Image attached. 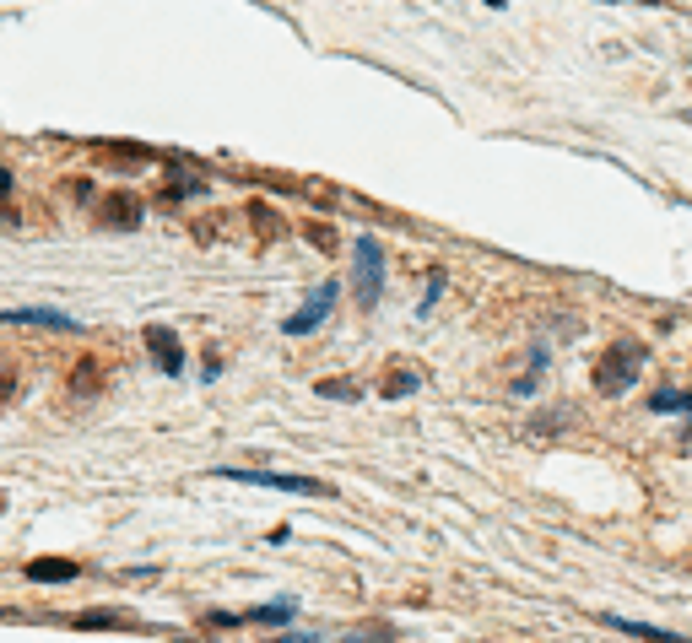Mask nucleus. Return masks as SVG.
Returning <instances> with one entry per match:
<instances>
[{"mask_svg":"<svg viewBox=\"0 0 692 643\" xmlns=\"http://www.w3.org/2000/svg\"><path fill=\"white\" fill-rule=\"evenodd\" d=\"M638 368H644V346H638V341H617L601 357V368H595V390H601V395H622L638 379Z\"/></svg>","mask_w":692,"mask_h":643,"instance_id":"f257e3e1","label":"nucleus"},{"mask_svg":"<svg viewBox=\"0 0 692 643\" xmlns=\"http://www.w3.org/2000/svg\"><path fill=\"white\" fill-rule=\"evenodd\" d=\"M222 481H244V487H271V492H298V498H325V481L314 476H282V471H249V465H217Z\"/></svg>","mask_w":692,"mask_h":643,"instance_id":"f03ea898","label":"nucleus"},{"mask_svg":"<svg viewBox=\"0 0 692 643\" xmlns=\"http://www.w3.org/2000/svg\"><path fill=\"white\" fill-rule=\"evenodd\" d=\"M352 292H357L363 308L379 303V292H384V249H379V238H357V249H352Z\"/></svg>","mask_w":692,"mask_h":643,"instance_id":"7ed1b4c3","label":"nucleus"},{"mask_svg":"<svg viewBox=\"0 0 692 643\" xmlns=\"http://www.w3.org/2000/svg\"><path fill=\"white\" fill-rule=\"evenodd\" d=\"M336 298H341V287H336V281H325V287H319V292H309V303H303V308L287 319L282 330H287V336H309V330H319V325H325V319H330V308H336Z\"/></svg>","mask_w":692,"mask_h":643,"instance_id":"20e7f679","label":"nucleus"},{"mask_svg":"<svg viewBox=\"0 0 692 643\" xmlns=\"http://www.w3.org/2000/svg\"><path fill=\"white\" fill-rule=\"evenodd\" d=\"M146 352H152L157 373H168V379H179V373H184V346H179V336H173L168 325L146 330Z\"/></svg>","mask_w":692,"mask_h":643,"instance_id":"39448f33","label":"nucleus"},{"mask_svg":"<svg viewBox=\"0 0 692 643\" xmlns=\"http://www.w3.org/2000/svg\"><path fill=\"white\" fill-rule=\"evenodd\" d=\"M0 325H38V330H76L71 314L60 308H0Z\"/></svg>","mask_w":692,"mask_h":643,"instance_id":"423d86ee","label":"nucleus"},{"mask_svg":"<svg viewBox=\"0 0 692 643\" xmlns=\"http://www.w3.org/2000/svg\"><path fill=\"white\" fill-rule=\"evenodd\" d=\"M76 562H60V557H38V562H28V579L33 584H71L76 579Z\"/></svg>","mask_w":692,"mask_h":643,"instance_id":"0eeeda50","label":"nucleus"},{"mask_svg":"<svg viewBox=\"0 0 692 643\" xmlns=\"http://www.w3.org/2000/svg\"><path fill=\"white\" fill-rule=\"evenodd\" d=\"M649 406L655 411H692V390H655Z\"/></svg>","mask_w":692,"mask_h":643,"instance_id":"6e6552de","label":"nucleus"},{"mask_svg":"<svg viewBox=\"0 0 692 643\" xmlns=\"http://www.w3.org/2000/svg\"><path fill=\"white\" fill-rule=\"evenodd\" d=\"M255 622H265V627H282V622H292V606L282 600V606H260L255 611Z\"/></svg>","mask_w":692,"mask_h":643,"instance_id":"1a4fd4ad","label":"nucleus"},{"mask_svg":"<svg viewBox=\"0 0 692 643\" xmlns=\"http://www.w3.org/2000/svg\"><path fill=\"white\" fill-rule=\"evenodd\" d=\"M417 373H395V379H384V395H411V390H417Z\"/></svg>","mask_w":692,"mask_h":643,"instance_id":"9d476101","label":"nucleus"},{"mask_svg":"<svg viewBox=\"0 0 692 643\" xmlns=\"http://www.w3.org/2000/svg\"><path fill=\"white\" fill-rule=\"evenodd\" d=\"M319 395H325V400H357V390H352V384H341V379H325V384H319Z\"/></svg>","mask_w":692,"mask_h":643,"instance_id":"9b49d317","label":"nucleus"},{"mask_svg":"<svg viewBox=\"0 0 692 643\" xmlns=\"http://www.w3.org/2000/svg\"><path fill=\"white\" fill-rule=\"evenodd\" d=\"M119 622H125L119 611H87L82 616V627H119Z\"/></svg>","mask_w":692,"mask_h":643,"instance_id":"f8f14e48","label":"nucleus"},{"mask_svg":"<svg viewBox=\"0 0 692 643\" xmlns=\"http://www.w3.org/2000/svg\"><path fill=\"white\" fill-rule=\"evenodd\" d=\"M109 206H114V211H109V222H136V217H141L136 200H109Z\"/></svg>","mask_w":692,"mask_h":643,"instance_id":"ddd939ff","label":"nucleus"},{"mask_svg":"<svg viewBox=\"0 0 692 643\" xmlns=\"http://www.w3.org/2000/svg\"><path fill=\"white\" fill-rule=\"evenodd\" d=\"M6 190H11V173H6V168H0V195H6Z\"/></svg>","mask_w":692,"mask_h":643,"instance_id":"4468645a","label":"nucleus"},{"mask_svg":"<svg viewBox=\"0 0 692 643\" xmlns=\"http://www.w3.org/2000/svg\"><path fill=\"white\" fill-rule=\"evenodd\" d=\"M487 6H498V11H503V0H487Z\"/></svg>","mask_w":692,"mask_h":643,"instance_id":"2eb2a0df","label":"nucleus"}]
</instances>
